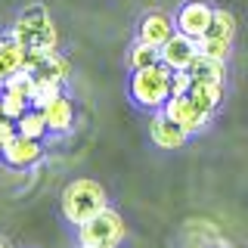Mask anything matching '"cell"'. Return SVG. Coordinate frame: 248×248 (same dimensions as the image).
<instances>
[{
  "mask_svg": "<svg viewBox=\"0 0 248 248\" xmlns=\"http://www.w3.org/2000/svg\"><path fill=\"white\" fill-rule=\"evenodd\" d=\"M59 208H62V217L78 230L84 220H90L93 214H99L103 208H108V196L96 180L81 177V180H72L65 189H62Z\"/></svg>",
  "mask_w": 248,
  "mask_h": 248,
  "instance_id": "1",
  "label": "cell"
},
{
  "mask_svg": "<svg viewBox=\"0 0 248 248\" xmlns=\"http://www.w3.org/2000/svg\"><path fill=\"white\" fill-rule=\"evenodd\" d=\"M10 37L16 44H22L25 50H31V46L56 50V44H59V31H56V25H53L50 13H46L41 3L25 6V10L19 13V19H16L13 28H10Z\"/></svg>",
  "mask_w": 248,
  "mask_h": 248,
  "instance_id": "2",
  "label": "cell"
},
{
  "mask_svg": "<svg viewBox=\"0 0 248 248\" xmlns=\"http://www.w3.org/2000/svg\"><path fill=\"white\" fill-rule=\"evenodd\" d=\"M130 99L146 112H158L170 99V68L165 62L149 68H140L130 75Z\"/></svg>",
  "mask_w": 248,
  "mask_h": 248,
  "instance_id": "3",
  "label": "cell"
},
{
  "mask_svg": "<svg viewBox=\"0 0 248 248\" xmlns=\"http://www.w3.org/2000/svg\"><path fill=\"white\" fill-rule=\"evenodd\" d=\"M121 239H124V217L115 208H103L99 214H93L90 220L78 227V242L90 248H118Z\"/></svg>",
  "mask_w": 248,
  "mask_h": 248,
  "instance_id": "4",
  "label": "cell"
},
{
  "mask_svg": "<svg viewBox=\"0 0 248 248\" xmlns=\"http://www.w3.org/2000/svg\"><path fill=\"white\" fill-rule=\"evenodd\" d=\"M22 68L34 78V81H46V84H65L72 75V65L59 50H46V46H31L25 50V62Z\"/></svg>",
  "mask_w": 248,
  "mask_h": 248,
  "instance_id": "5",
  "label": "cell"
},
{
  "mask_svg": "<svg viewBox=\"0 0 248 248\" xmlns=\"http://www.w3.org/2000/svg\"><path fill=\"white\" fill-rule=\"evenodd\" d=\"M165 112H168L177 124H180V127H183L189 137H192V134H202V130L211 124V115L202 112V108L192 103L189 93H183V96H170L168 103H165Z\"/></svg>",
  "mask_w": 248,
  "mask_h": 248,
  "instance_id": "6",
  "label": "cell"
},
{
  "mask_svg": "<svg viewBox=\"0 0 248 248\" xmlns=\"http://www.w3.org/2000/svg\"><path fill=\"white\" fill-rule=\"evenodd\" d=\"M0 158H3L6 168H16V170H25L31 165L44 158V140H31V137H22L16 134L10 143L0 149Z\"/></svg>",
  "mask_w": 248,
  "mask_h": 248,
  "instance_id": "7",
  "label": "cell"
},
{
  "mask_svg": "<svg viewBox=\"0 0 248 248\" xmlns=\"http://www.w3.org/2000/svg\"><path fill=\"white\" fill-rule=\"evenodd\" d=\"M211 19H214V6L205 3V0H186L180 10H177V16H174L177 31H183V34L196 37V41L208 31Z\"/></svg>",
  "mask_w": 248,
  "mask_h": 248,
  "instance_id": "8",
  "label": "cell"
},
{
  "mask_svg": "<svg viewBox=\"0 0 248 248\" xmlns=\"http://www.w3.org/2000/svg\"><path fill=\"white\" fill-rule=\"evenodd\" d=\"M158 50H161V62H165L170 72H180V68H189V62L196 59L199 41L189 37V34H183V31H174Z\"/></svg>",
  "mask_w": 248,
  "mask_h": 248,
  "instance_id": "9",
  "label": "cell"
},
{
  "mask_svg": "<svg viewBox=\"0 0 248 248\" xmlns=\"http://www.w3.org/2000/svg\"><path fill=\"white\" fill-rule=\"evenodd\" d=\"M149 137H152V143L158 146V149H180L186 140H189V134H186L180 124L170 118L165 108L152 112V118H149Z\"/></svg>",
  "mask_w": 248,
  "mask_h": 248,
  "instance_id": "10",
  "label": "cell"
},
{
  "mask_svg": "<svg viewBox=\"0 0 248 248\" xmlns=\"http://www.w3.org/2000/svg\"><path fill=\"white\" fill-rule=\"evenodd\" d=\"M174 31H177L174 16H168V13H161V10H152V13H146L143 19H140L137 41H146V44H152V46H161L170 34H174Z\"/></svg>",
  "mask_w": 248,
  "mask_h": 248,
  "instance_id": "11",
  "label": "cell"
},
{
  "mask_svg": "<svg viewBox=\"0 0 248 248\" xmlns=\"http://www.w3.org/2000/svg\"><path fill=\"white\" fill-rule=\"evenodd\" d=\"M41 112H44V118H46L50 134H68V130L75 127V103L65 96V93L53 96L50 103L41 108Z\"/></svg>",
  "mask_w": 248,
  "mask_h": 248,
  "instance_id": "12",
  "label": "cell"
},
{
  "mask_svg": "<svg viewBox=\"0 0 248 248\" xmlns=\"http://www.w3.org/2000/svg\"><path fill=\"white\" fill-rule=\"evenodd\" d=\"M22 62H25V46L16 44L10 34L0 37V90L6 87V81L16 72H22Z\"/></svg>",
  "mask_w": 248,
  "mask_h": 248,
  "instance_id": "13",
  "label": "cell"
},
{
  "mask_svg": "<svg viewBox=\"0 0 248 248\" xmlns=\"http://www.w3.org/2000/svg\"><path fill=\"white\" fill-rule=\"evenodd\" d=\"M186 72H189L192 81H217V84H223L227 81V62L214 59V56H205V53H196V59L189 62Z\"/></svg>",
  "mask_w": 248,
  "mask_h": 248,
  "instance_id": "14",
  "label": "cell"
},
{
  "mask_svg": "<svg viewBox=\"0 0 248 248\" xmlns=\"http://www.w3.org/2000/svg\"><path fill=\"white\" fill-rule=\"evenodd\" d=\"M189 96L202 112L214 115L217 108H220V103H223V84H217V81H192Z\"/></svg>",
  "mask_w": 248,
  "mask_h": 248,
  "instance_id": "15",
  "label": "cell"
},
{
  "mask_svg": "<svg viewBox=\"0 0 248 248\" xmlns=\"http://www.w3.org/2000/svg\"><path fill=\"white\" fill-rule=\"evenodd\" d=\"M161 62V50L146 41H134L127 50V68L130 72H140V68H149V65H158Z\"/></svg>",
  "mask_w": 248,
  "mask_h": 248,
  "instance_id": "16",
  "label": "cell"
},
{
  "mask_svg": "<svg viewBox=\"0 0 248 248\" xmlns=\"http://www.w3.org/2000/svg\"><path fill=\"white\" fill-rule=\"evenodd\" d=\"M16 127H19V134H22V137H31V140H44L46 134H50L44 112H41V108H34V106H31L28 112L22 115L19 121H16Z\"/></svg>",
  "mask_w": 248,
  "mask_h": 248,
  "instance_id": "17",
  "label": "cell"
},
{
  "mask_svg": "<svg viewBox=\"0 0 248 248\" xmlns=\"http://www.w3.org/2000/svg\"><path fill=\"white\" fill-rule=\"evenodd\" d=\"M205 34L232 41V37H236V16H232L230 10H214V19H211V25H208Z\"/></svg>",
  "mask_w": 248,
  "mask_h": 248,
  "instance_id": "18",
  "label": "cell"
},
{
  "mask_svg": "<svg viewBox=\"0 0 248 248\" xmlns=\"http://www.w3.org/2000/svg\"><path fill=\"white\" fill-rule=\"evenodd\" d=\"M0 108H3V115L6 118H13V121H19L22 115L31 108V103L25 96H19V93H13V90H0Z\"/></svg>",
  "mask_w": 248,
  "mask_h": 248,
  "instance_id": "19",
  "label": "cell"
},
{
  "mask_svg": "<svg viewBox=\"0 0 248 248\" xmlns=\"http://www.w3.org/2000/svg\"><path fill=\"white\" fill-rule=\"evenodd\" d=\"M230 46L232 41H223V37H211V34H202L199 37V53H205V56H214V59H230Z\"/></svg>",
  "mask_w": 248,
  "mask_h": 248,
  "instance_id": "20",
  "label": "cell"
},
{
  "mask_svg": "<svg viewBox=\"0 0 248 248\" xmlns=\"http://www.w3.org/2000/svg\"><path fill=\"white\" fill-rule=\"evenodd\" d=\"M3 90H13V93H19V96H25L28 103H31V99H34V78H31L25 68H22V72H16L10 81H6Z\"/></svg>",
  "mask_w": 248,
  "mask_h": 248,
  "instance_id": "21",
  "label": "cell"
},
{
  "mask_svg": "<svg viewBox=\"0 0 248 248\" xmlns=\"http://www.w3.org/2000/svg\"><path fill=\"white\" fill-rule=\"evenodd\" d=\"M189 87H192V78L186 68L170 72V96H183V93H189Z\"/></svg>",
  "mask_w": 248,
  "mask_h": 248,
  "instance_id": "22",
  "label": "cell"
},
{
  "mask_svg": "<svg viewBox=\"0 0 248 248\" xmlns=\"http://www.w3.org/2000/svg\"><path fill=\"white\" fill-rule=\"evenodd\" d=\"M16 134H19V127H16V121H13V118H6V115H3V118H0V149H3V146L10 143V140H13Z\"/></svg>",
  "mask_w": 248,
  "mask_h": 248,
  "instance_id": "23",
  "label": "cell"
},
{
  "mask_svg": "<svg viewBox=\"0 0 248 248\" xmlns=\"http://www.w3.org/2000/svg\"><path fill=\"white\" fill-rule=\"evenodd\" d=\"M0 248H10V245H6V242H3V239H0Z\"/></svg>",
  "mask_w": 248,
  "mask_h": 248,
  "instance_id": "24",
  "label": "cell"
},
{
  "mask_svg": "<svg viewBox=\"0 0 248 248\" xmlns=\"http://www.w3.org/2000/svg\"><path fill=\"white\" fill-rule=\"evenodd\" d=\"M0 118H3V108H0Z\"/></svg>",
  "mask_w": 248,
  "mask_h": 248,
  "instance_id": "25",
  "label": "cell"
},
{
  "mask_svg": "<svg viewBox=\"0 0 248 248\" xmlns=\"http://www.w3.org/2000/svg\"><path fill=\"white\" fill-rule=\"evenodd\" d=\"M81 248H90V245H81Z\"/></svg>",
  "mask_w": 248,
  "mask_h": 248,
  "instance_id": "26",
  "label": "cell"
}]
</instances>
